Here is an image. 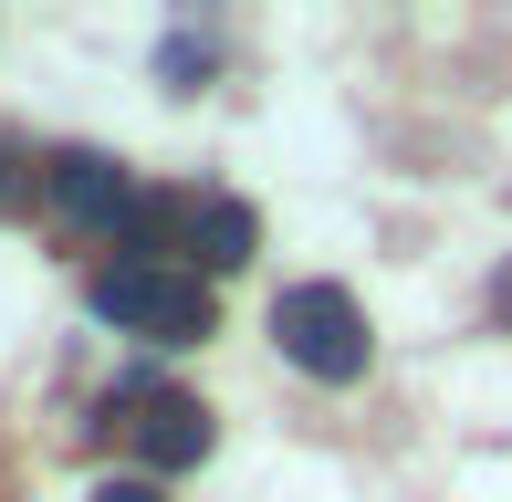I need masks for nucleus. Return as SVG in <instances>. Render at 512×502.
Listing matches in <instances>:
<instances>
[{
  "instance_id": "nucleus-1",
  "label": "nucleus",
  "mask_w": 512,
  "mask_h": 502,
  "mask_svg": "<svg viewBox=\"0 0 512 502\" xmlns=\"http://www.w3.org/2000/svg\"><path fill=\"white\" fill-rule=\"evenodd\" d=\"M95 314H105V325H126V335H157V346H199V335L220 325L209 283H199L189 262H157V251L95 272Z\"/></svg>"
},
{
  "instance_id": "nucleus-2",
  "label": "nucleus",
  "mask_w": 512,
  "mask_h": 502,
  "mask_svg": "<svg viewBox=\"0 0 512 502\" xmlns=\"http://www.w3.org/2000/svg\"><path fill=\"white\" fill-rule=\"evenodd\" d=\"M272 346L293 356L304 377H324V387H356L366 377V314H356V293L345 283H293L283 304H272Z\"/></svg>"
},
{
  "instance_id": "nucleus-3",
  "label": "nucleus",
  "mask_w": 512,
  "mask_h": 502,
  "mask_svg": "<svg viewBox=\"0 0 512 502\" xmlns=\"http://www.w3.org/2000/svg\"><path fill=\"white\" fill-rule=\"evenodd\" d=\"M136 199H147V189H136V178L115 168L105 147H74V157H53V210L74 220V231H105V241H126V231H136Z\"/></svg>"
},
{
  "instance_id": "nucleus-4",
  "label": "nucleus",
  "mask_w": 512,
  "mask_h": 502,
  "mask_svg": "<svg viewBox=\"0 0 512 502\" xmlns=\"http://www.w3.org/2000/svg\"><path fill=\"white\" fill-rule=\"evenodd\" d=\"M136 461H147V482H168V471H199L209 461V408L178 398V387H157L147 408H136Z\"/></svg>"
},
{
  "instance_id": "nucleus-5",
  "label": "nucleus",
  "mask_w": 512,
  "mask_h": 502,
  "mask_svg": "<svg viewBox=\"0 0 512 502\" xmlns=\"http://www.w3.org/2000/svg\"><path fill=\"white\" fill-rule=\"evenodd\" d=\"M178 251H189L199 283H209V272H230V262H251V251H262L251 199H178Z\"/></svg>"
},
{
  "instance_id": "nucleus-6",
  "label": "nucleus",
  "mask_w": 512,
  "mask_h": 502,
  "mask_svg": "<svg viewBox=\"0 0 512 502\" xmlns=\"http://www.w3.org/2000/svg\"><path fill=\"white\" fill-rule=\"evenodd\" d=\"M199 74H209V32H178V42H168V84H178V95H189Z\"/></svg>"
},
{
  "instance_id": "nucleus-7",
  "label": "nucleus",
  "mask_w": 512,
  "mask_h": 502,
  "mask_svg": "<svg viewBox=\"0 0 512 502\" xmlns=\"http://www.w3.org/2000/svg\"><path fill=\"white\" fill-rule=\"evenodd\" d=\"M95 502H157V482H105Z\"/></svg>"
},
{
  "instance_id": "nucleus-8",
  "label": "nucleus",
  "mask_w": 512,
  "mask_h": 502,
  "mask_svg": "<svg viewBox=\"0 0 512 502\" xmlns=\"http://www.w3.org/2000/svg\"><path fill=\"white\" fill-rule=\"evenodd\" d=\"M492 314H502V325H512V272H502V293H492Z\"/></svg>"
}]
</instances>
